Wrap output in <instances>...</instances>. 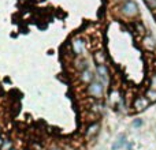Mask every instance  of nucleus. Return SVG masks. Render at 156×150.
Listing matches in <instances>:
<instances>
[{
  "instance_id": "39448f33",
  "label": "nucleus",
  "mask_w": 156,
  "mask_h": 150,
  "mask_svg": "<svg viewBox=\"0 0 156 150\" xmlns=\"http://www.w3.org/2000/svg\"><path fill=\"white\" fill-rule=\"evenodd\" d=\"M96 79L100 80L105 87L108 86V83H110V75H108V68L105 64L96 66Z\"/></svg>"
},
{
  "instance_id": "9d476101",
  "label": "nucleus",
  "mask_w": 156,
  "mask_h": 150,
  "mask_svg": "<svg viewBox=\"0 0 156 150\" xmlns=\"http://www.w3.org/2000/svg\"><path fill=\"white\" fill-rule=\"evenodd\" d=\"M94 57V62H96V66H101V64H105V60H107V57H105V53L103 51H96L93 55Z\"/></svg>"
},
{
  "instance_id": "a211bd4d",
  "label": "nucleus",
  "mask_w": 156,
  "mask_h": 150,
  "mask_svg": "<svg viewBox=\"0 0 156 150\" xmlns=\"http://www.w3.org/2000/svg\"><path fill=\"white\" fill-rule=\"evenodd\" d=\"M143 126V120L141 119H136L134 121H133V127H136V128H138V127Z\"/></svg>"
},
{
  "instance_id": "ddd939ff",
  "label": "nucleus",
  "mask_w": 156,
  "mask_h": 150,
  "mask_svg": "<svg viewBox=\"0 0 156 150\" xmlns=\"http://www.w3.org/2000/svg\"><path fill=\"white\" fill-rule=\"evenodd\" d=\"M125 145H126V137H125V135H121V137H119V139L116 141L115 143H114V146H112V150L121 149V148H123Z\"/></svg>"
},
{
  "instance_id": "1a4fd4ad",
  "label": "nucleus",
  "mask_w": 156,
  "mask_h": 150,
  "mask_svg": "<svg viewBox=\"0 0 156 150\" xmlns=\"http://www.w3.org/2000/svg\"><path fill=\"white\" fill-rule=\"evenodd\" d=\"M99 130H100V124H99V123H93V124H90V126L88 127V130L85 131L86 138H88V139H92L93 137H96L97 132H99Z\"/></svg>"
},
{
  "instance_id": "aec40b11",
  "label": "nucleus",
  "mask_w": 156,
  "mask_h": 150,
  "mask_svg": "<svg viewBox=\"0 0 156 150\" xmlns=\"http://www.w3.org/2000/svg\"><path fill=\"white\" fill-rule=\"evenodd\" d=\"M49 150H63V149H59V148H51Z\"/></svg>"
},
{
  "instance_id": "9b49d317",
  "label": "nucleus",
  "mask_w": 156,
  "mask_h": 150,
  "mask_svg": "<svg viewBox=\"0 0 156 150\" xmlns=\"http://www.w3.org/2000/svg\"><path fill=\"white\" fill-rule=\"evenodd\" d=\"M122 101V97H121V93H119L118 90H114L112 93L110 94V104L111 105H118L119 102Z\"/></svg>"
},
{
  "instance_id": "7ed1b4c3",
  "label": "nucleus",
  "mask_w": 156,
  "mask_h": 150,
  "mask_svg": "<svg viewBox=\"0 0 156 150\" xmlns=\"http://www.w3.org/2000/svg\"><path fill=\"white\" fill-rule=\"evenodd\" d=\"M71 51L76 56H83L86 52V46H85V40L82 37H74L70 43Z\"/></svg>"
},
{
  "instance_id": "dca6fc26",
  "label": "nucleus",
  "mask_w": 156,
  "mask_h": 150,
  "mask_svg": "<svg viewBox=\"0 0 156 150\" xmlns=\"http://www.w3.org/2000/svg\"><path fill=\"white\" fill-rule=\"evenodd\" d=\"M149 87L151 89H155L156 90V73L151 77V79H149Z\"/></svg>"
},
{
  "instance_id": "f03ea898",
  "label": "nucleus",
  "mask_w": 156,
  "mask_h": 150,
  "mask_svg": "<svg viewBox=\"0 0 156 150\" xmlns=\"http://www.w3.org/2000/svg\"><path fill=\"white\" fill-rule=\"evenodd\" d=\"M121 12L127 18H134L138 15V5L134 0H125L121 5Z\"/></svg>"
},
{
  "instance_id": "5701e85b",
  "label": "nucleus",
  "mask_w": 156,
  "mask_h": 150,
  "mask_svg": "<svg viewBox=\"0 0 156 150\" xmlns=\"http://www.w3.org/2000/svg\"><path fill=\"white\" fill-rule=\"evenodd\" d=\"M11 150H16V149H14V148H12V149H11Z\"/></svg>"
},
{
  "instance_id": "6ab92c4d",
  "label": "nucleus",
  "mask_w": 156,
  "mask_h": 150,
  "mask_svg": "<svg viewBox=\"0 0 156 150\" xmlns=\"http://www.w3.org/2000/svg\"><path fill=\"white\" fill-rule=\"evenodd\" d=\"M0 130H2V128H0ZM3 142H4V139H3V138H2V135H0V146L3 145Z\"/></svg>"
},
{
  "instance_id": "412c9836",
  "label": "nucleus",
  "mask_w": 156,
  "mask_h": 150,
  "mask_svg": "<svg viewBox=\"0 0 156 150\" xmlns=\"http://www.w3.org/2000/svg\"><path fill=\"white\" fill-rule=\"evenodd\" d=\"M116 2H122V3H123V2H125V0H116Z\"/></svg>"
},
{
  "instance_id": "4468645a",
  "label": "nucleus",
  "mask_w": 156,
  "mask_h": 150,
  "mask_svg": "<svg viewBox=\"0 0 156 150\" xmlns=\"http://www.w3.org/2000/svg\"><path fill=\"white\" fill-rule=\"evenodd\" d=\"M14 148V143L11 139H4V142H3V145L0 146V150H11Z\"/></svg>"
},
{
  "instance_id": "20e7f679",
  "label": "nucleus",
  "mask_w": 156,
  "mask_h": 150,
  "mask_svg": "<svg viewBox=\"0 0 156 150\" xmlns=\"http://www.w3.org/2000/svg\"><path fill=\"white\" fill-rule=\"evenodd\" d=\"M149 100L145 97V94L144 96H137L134 98V101H133V111L134 112H144V111L147 109V108L149 107Z\"/></svg>"
},
{
  "instance_id": "f3484780",
  "label": "nucleus",
  "mask_w": 156,
  "mask_h": 150,
  "mask_svg": "<svg viewBox=\"0 0 156 150\" xmlns=\"http://www.w3.org/2000/svg\"><path fill=\"white\" fill-rule=\"evenodd\" d=\"M144 2H145L147 5H148L149 8H152V10L156 8V0H144Z\"/></svg>"
},
{
  "instance_id": "0eeeda50",
  "label": "nucleus",
  "mask_w": 156,
  "mask_h": 150,
  "mask_svg": "<svg viewBox=\"0 0 156 150\" xmlns=\"http://www.w3.org/2000/svg\"><path fill=\"white\" fill-rule=\"evenodd\" d=\"M74 67H76L77 71H80L81 73V71H83V70H88L89 63L83 56H77V59L74 60Z\"/></svg>"
},
{
  "instance_id": "423d86ee",
  "label": "nucleus",
  "mask_w": 156,
  "mask_h": 150,
  "mask_svg": "<svg viewBox=\"0 0 156 150\" xmlns=\"http://www.w3.org/2000/svg\"><path fill=\"white\" fill-rule=\"evenodd\" d=\"M78 79H80V82L82 83V85H89V83H92L94 79H96V74H94L92 70H89V68H88V70L81 71Z\"/></svg>"
},
{
  "instance_id": "4be33fe9",
  "label": "nucleus",
  "mask_w": 156,
  "mask_h": 150,
  "mask_svg": "<svg viewBox=\"0 0 156 150\" xmlns=\"http://www.w3.org/2000/svg\"><path fill=\"white\" fill-rule=\"evenodd\" d=\"M155 70H156V62H155Z\"/></svg>"
},
{
  "instance_id": "f257e3e1",
  "label": "nucleus",
  "mask_w": 156,
  "mask_h": 150,
  "mask_svg": "<svg viewBox=\"0 0 156 150\" xmlns=\"http://www.w3.org/2000/svg\"><path fill=\"white\" fill-rule=\"evenodd\" d=\"M104 89H105V86L103 85L100 80L94 79L93 82L86 86V93H88V96L99 100V98H101L103 94H104Z\"/></svg>"
},
{
  "instance_id": "6e6552de",
  "label": "nucleus",
  "mask_w": 156,
  "mask_h": 150,
  "mask_svg": "<svg viewBox=\"0 0 156 150\" xmlns=\"http://www.w3.org/2000/svg\"><path fill=\"white\" fill-rule=\"evenodd\" d=\"M143 46L149 52H154L156 49V41L152 36H145L143 38Z\"/></svg>"
},
{
  "instance_id": "2eb2a0df",
  "label": "nucleus",
  "mask_w": 156,
  "mask_h": 150,
  "mask_svg": "<svg viewBox=\"0 0 156 150\" xmlns=\"http://www.w3.org/2000/svg\"><path fill=\"white\" fill-rule=\"evenodd\" d=\"M134 26H136L137 33H140V34H144V33H145V27H144V25L141 23V22H136Z\"/></svg>"
},
{
  "instance_id": "f8f14e48",
  "label": "nucleus",
  "mask_w": 156,
  "mask_h": 150,
  "mask_svg": "<svg viewBox=\"0 0 156 150\" xmlns=\"http://www.w3.org/2000/svg\"><path fill=\"white\" fill-rule=\"evenodd\" d=\"M145 97L149 100V102H151V104H155V102H156V90H155V89L149 87L148 90L145 91Z\"/></svg>"
}]
</instances>
